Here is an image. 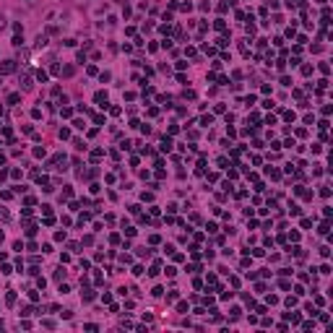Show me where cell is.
Segmentation results:
<instances>
[{"mask_svg":"<svg viewBox=\"0 0 333 333\" xmlns=\"http://www.w3.org/2000/svg\"><path fill=\"white\" fill-rule=\"evenodd\" d=\"M211 122H213V117H211V115H206L203 120H201V125H211Z\"/></svg>","mask_w":333,"mask_h":333,"instance_id":"9","label":"cell"},{"mask_svg":"<svg viewBox=\"0 0 333 333\" xmlns=\"http://www.w3.org/2000/svg\"><path fill=\"white\" fill-rule=\"evenodd\" d=\"M81 297H83V302H91V299H94V292H91V289H83Z\"/></svg>","mask_w":333,"mask_h":333,"instance_id":"3","label":"cell"},{"mask_svg":"<svg viewBox=\"0 0 333 333\" xmlns=\"http://www.w3.org/2000/svg\"><path fill=\"white\" fill-rule=\"evenodd\" d=\"M3 26H5V18H3V16H0V29H3Z\"/></svg>","mask_w":333,"mask_h":333,"instance_id":"10","label":"cell"},{"mask_svg":"<svg viewBox=\"0 0 333 333\" xmlns=\"http://www.w3.org/2000/svg\"><path fill=\"white\" fill-rule=\"evenodd\" d=\"M21 86H24V88H31V78L24 76V78H21Z\"/></svg>","mask_w":333,"mask_h":333,"instance_id":"6","label":"cell"},{"mask_svg":"<svg viewBox=\"0 0 333 333\" xmlns=\"http://www.w3.org/2000/svg\"><path fill=\"white\" fill-rule=\"evenodd\" d=\"M21 315L29 317V315H34V310H31V307H24V310H21Z\"/></svg>","mask_w":333,"mask_h":333,"instance_id":"8","label":"cell"},{"mask_svg":"<svg viewBox=\"0 0 333 333\" xmlns=\"http://www.w3.org/2000/svg\"><path fill=\"white\" fill-rule=\"evenodd\" d=\"M94 102H97L99 107H107V94H104V91H97V97H94Z\"/></svg>","mask_w":333,"mask_h":333,"instance_id":"2","label":"cell"},{"mask_svg":"<svg viewBox=\"0 0 333 333\" xmlns=\"http://www.w3.org/2000/svg\"><path fill=\"white\" fill-rule=\"evenodd\" d=\"M18 99H21V94H11V97H8V104H18Z\"/></svg>","mask_w":333,"mask_h":333,"instance_id":"5","label":"cell"},{"mask_svg":"<svg viewBox=\"0 0 333 333\" xmlns=\"http://www.w3.org/2000/svg\"><path fill=\"white\" fill-rule=\"evenodd\" d=\"M161 149H164V151L172 149V138H164V140H161Z\"/></svg>","mask_w":333,"mask_h":333,"instance_id":"4","label":"cell"},{"mask_svg":"<svg viewBox=\"0 0 333 333\" xmlns=\"http://www.w3.org/2000/svg\"><path fill=\"white\" fill-rule=\"evenodd\" d=\"M13 70H16V63H13V60L0 63V76H5V73H13Z\"/></svg>","mask_w":333,"mask_h":333,"instance_id":"1","label":"cell"},{"mask_svg":"<svg viewBox=\"0 0 333 333\" xmlns=\"http://www.w3.org/2000/svg\"><path fill=\"white\" fill-rule=\"evenodd\" d=\"M36 78H39L42 83H44V81H47V73H44V70H36Z\"/></svg>","mask_w":333,"mask_h":333,"instance_id":"7","label":"cell"}]
</instances>
